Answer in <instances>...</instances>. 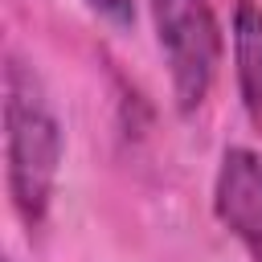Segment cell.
Returning a JSON list of instances; mask_svg holds the SVG:
<instances>
[{"instance_id": "obj_1", "label": "cell", "mask_w": 262, "mask_h": 262, "mask_svg": "<svg viewBox=\"0 0 262 262\" xmlns=\"http://www.w3.org/2000/svg\"><path fill=\"white\" fill-rule=\"evenodd\" d=\"M4 160L12 209L33 229L49 213L61 164V123L49 111L33 70L16 57H8L4 66Z\"/></svg>"}, {"instance_id": "obj_3", "label": "cell", "mask_w": 262, "mask_h": 262, "mask_svg": "<svg viewBox=\"0 0 262 262\" xmlns=\"http://www.w3.org/2000/svg\"><path fill=\"white\" fill-rule=\"evenodd\" d=\"M217 221L246 246L250 262H262V156L250 147H225L213 180Z\"/></svg>"}, {"instance_id": "obj_2", "label": "cell", "mask_w": 262, "mask_h": 262, "mask_svg": "<svg viewBox=\"0 0 262 262\" xmlns=\"http://www.w3.org/2000/svg\"><path fill=\"white\" fill-rule=\"evenodd\" d=\"M160 49L172 74V98L180 115H192L217 78L221 66V29L209 0H147Z\"/></svg>"}, {"instance_id": "obj_5", "label": "cell", "mask_w": 262, "mask_h": 262, "mask_svg": "<svg viewBox=\"0 0 262 262\" xmlns=\"http://www.w3.org/2000/svg\"><path fill=\"white\" fill-rule=\"evenodd\" d=\"M102 20L119 25V29H131L135 25V0H86Z\"/></svg>"}, {"instance_id": "obj_4", "label": "cell", "mask_w": 262, "mask_h": 262, "mask_svg": "<svg viewBox=\"0 0 262 262\" xmlns=\"http://www.w3.org/2000/svg\"><path fill=\"white\" fill-rule=\"evenodd\" d=\"M233 66L242 106L254 123H262V4L237 0L233 8Z\"/></svg>"}]
</instances>
